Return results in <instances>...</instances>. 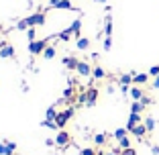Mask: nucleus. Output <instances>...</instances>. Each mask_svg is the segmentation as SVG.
<instances>
[{
  "label": "nucleus",
  "mask_w": 159,
  "mask_h": 155,
  "mask_svg": "<svg viewBox=\"0 0 159 155\" xmlns=\"http://www.w3.org/2000/svg\"><path fill=\"white\" fill-rule=\"evenodd\" d=\"M71 143V137H70V133L67 131H59L55 135V145L57 147H67Z\"/></svg>",
  "instance_id": "nucleus-3"
},
{
  "label": "nucleus",
  "mask_w": 159,
  "mask_h": 155,
  "mask_svg": "<svg viewBox=\"0 0 159 155\" xmlns=\"http://www.w3.org/2000/svg\"><path fill=\"white\" fill-rule=\"evenodd\" d=\"M74 116V108L71 106H67V108H63V110H61L59 114H57V118H55V122H57V127L59 129H63L67 125V122H70V118Z\"/></svg>",
  "instance_id": "nucleus-1"
},
{
  "label": "nucleus",
  "mask_w": 159,
  "mask_h": 155,
  "mask_svg": "<svg viewBox=\"0 0 159 155\" xmlns=\"http://www.w3.org/2000/svg\"><path fill=\"white\" fill-rule=\"evenodd\" d=\"M29 27H41V25H45V14L43 12H35L29 16Z\"/></svg>",
  "instance_id": "nucleus-5"
},
{
  "label": "nucleus",
  "mask_w": 159,
  "mask_h": 155,
  "mask_svg": "<svg viewBox=\"0 0 159 155\" xmlns=\"http://www.w3.org/2000/svg\"><path fill=\"white\" fill-rule=\"evenodd\" d=\"M63 100H67V102L74 100V88H66L63 90Z\"/></svg>",
  "instance_id": "nucleus-27"
},
{
  "label": "nucleus",
  "mask_w": 159,
  "mask_h": 155,
  "mask_svg": "<svg viewBox=\"0 0 159 155\" xmlns=\"http://www.w3.org/2000/svg\"><path fill=\"white\" fill-rule=\"evenodd\" d=\"M145 110V104L141 102V100H133V104H131V112H137V114H141Z\"/></svg>",
  "instance_id": "nucleus-16"
},
{
  "label": "nucleus",
  "mask_w": 159,
  "mask_h": 155,
  "mask_svg": "<svg viewBox=\"0 0 159 155\" xmlns=\"http://www.w3.org/2000/svg\"><path fill=\"white\" fill-rule=\"evenodd\" d=\"M71 37H74V31H71V27L63 29V31H61V33H59V39H61V41H70Z\"/></svg>",
  "instance_id": "nucleus-19"
},
{
  "label": "nucleus",
  "mask_w": 159,
  "mask_h": 155,
  "mask_svg": "<svg viewBox=\"0 0 159 155\" xmlns=\"http://www.w3.org/2000/svg\"><path fill=\"white\" fill-rule=\"evenodd\" d=\"M41 125H43V127H47V129H59V127H57V122H55V121H47V118L41 122Z\"/></svg>",
  "instance_id": "nucleus-31"
},
{
  "label": "nucleus",
  "mask_w": 159,
  "mask_h": 155,
  "mask_svg": "<svg viewBox=\"0 0 159 155\" xmlns=\"http://www.w3.org/2000/svg\"><path fill=\"white\" fill-rule=\"evenodd\" d=\"M98 2H106V0H98Z\"/></svg>",
  "instance_id": "nucleus-42"
},
{
  "label": "nucleus",
  "mask_w": 159,
  "mask_h": 155,
  "mask_svg": "<svg viewBox=\"0 0 159 155\" xmlns=\"http://www.w3.org/2000/svg\"><path fill=\"white\" fill-rule=\"evenodd\" d=\"M88 47H90V39L80 37V39H78V49H80V51H86Z\"/></svg>",
  "instance_id": "nucleus-22"
},
{
  "label": "nucleus",
  "mask_w": 159,
  "mask_h": 155,
  "mask_svg": "<svg viewBox=\"0 0 159 155\" xmlns=\"http://www.w3.org/2000/svg\"><path fill=\"white\" fill-rule=\"evenodd\" d=\"M96 100H98V90L96 88H88V92H86V106L92 108L94 104H96Z\"/></svg>",
  "instance_id": "nucleus-7"
},
{
  "label": "nucleus",
  "mask_w": 159,
  "mask_h": 155,
  "mask_svg": "<svg viewBox=\"0 0 159 155\" xmlns=\"http://www.w3.org/2000/svg\"><path fill=\"white\" fill-rule=\"evenodd\" d=\"M0 33H2V27H0Z\"/></svg>",
  "instance_id": "nucleus-44"
},
{
  "label": "nucleus",
  "mask_w": 159,
  "mask_h": 155,
  "mask_svg": "<svg viewBox=\"0 0 159 155\" xmlns=\"http://www.w3.org/2000/svg\"><path fill=\"white\" fill-rule=\"evenodd\" d=\"M82 155H96V151L92 147H86V149H82Z\"/></svg>",
  "instance_id": "nucleus-34"
},
{
  "label": "nucleus",
  "mask_w": 159,
  "mask_h": 155,
  "mask_svg": "<svg viewBox=\"0 0 159 155\" xmlns=\"http://www.w3.org/2000/svg\"><path fill=\"white\" fill-rule=\"evenodd\" d=\"M14 151H16V143H12V141L0 143V155H12Z\"/></svg>",
  "instance_id": "nucleus-6"
},
{
  "label": "nucleus",
  "mask_w": 159,
  "mask_h": 155,
  "mask_svg": "<svg viewBox=\"0 0 159 155\" xmlns=\"http://www.w3.org/2000/svg\"><path fill=\"white\" fill-rule=\"evenodd\" d=\"M153 88H159V75H157V78L153 80Z\"/></svg>",
  "instance_id": "nucleus-39"
},
{
  "label": "nucleus",
  "mask_w": 159,
  "mask_h": 155,
  "mask_svg": "<svg viewBox=\"0 0 159 155\" xmlns=\"http://www.w3.org/2000/svg\"><path fill=\"white\" fill-rule=\"evenodd\" d=\"M75 71H78L80 75H92V67H90V63H86V61H80Z\"/></svg>",
  "instance_id": "nucleus-10"
},
{
  "label": "nucleus",
  "mask_w": 159,
  "mask_h": 155,
  "mask_svg": "<svg viewBox=\"0 0 159 155\" xmlns=\"http://www.w3.org/2000/svg\"><path fill=\"white\" fill-rule=\"evenodd\" d=\"M43 57H45V59H53V57H55V47H53V45H47L45 51H43Z\"/></svg>",
  "instance_id": "nucleus-23"
},
{
  "label": "nucleus",
  "mask_w": 159,
  "mask_h": 155,
  "mask_svg": "<svg viewBox=\"0 0 159 155\" xmlns=\"http://www.w3.org/2000/svg\"><path fill=\"white\" fill-rule=\"evenodd\" d=\"M120 92L122 94H129L131 92V86H120Z\"/></svg>",
  "instance_id": "nucleus-37"
},
{
  "label": "nucleus",
  "mask_w": 159,
  "mask_h": 155,
  "mask_svg": "<svg viewBox=\"0 0 159 155\" xmlns=\"http://www.w3.org/2000/svg\"><path fill=\"white\" fill-rule=\"evenodd\" d=\"M151 151H153L155 155H159V147H153V149H151Z\"/></svg>",
  "instance_id": "nucleus-41"
},
{
  "label": "nucleus",
  "mask_w": 159,
  "mask_h": 155,
  "mask_svg": "<svg viewBox=\"0 0 159 155\" xmlns=\"http://www.w3.org/2000/svg\"><path fill=\"white\" fill-rule=\"evenodd\" d=\"M149 75L157 78V75H159V66H153V67H151V70H149Z\"/></svg>",
  "instance_id": "nucleus-33"
},
{
  "label": "nucleus",
  "mask_w": 159,
  "mask_h": 155,
  "mask_svg": "<svg viewBox=\"0 0 159 155\" xmlns=\"http://www.w3.org/2000/svg\"><path fill=\"white\" fill-rule=\"evenodd\" d=\"M57 114H59V112L55 110V106H49V108H47V112H45V118H47V121H55Z\"/></svg>",
  "instance_id": "nucleus-21"
},
{
  "label": "nucleus",
  "mask_w": 159,
  "mask_h": 155,
  "mask_svg": "<svg viewBox=\"0 0 159 155\" xmlns=\"http://www.w3.org/2000/svg\"><path fill=\"white\" fill-rule=\"evenodd\" d=\"M94 143H96V145H104V143H106V135H104V133L94 135Z\"/></svg>",
  "instance_id": "nucleus-26"
},
{
  "label": "nucleus",
  "mask_w": 159,
  "mask_h": 155,
  "mask_svg": "<svg viewBox=\"0 0 159 155\" xmlns=\"http://www.w3.org/2000/svg\"><path fill=\"white\" fill-rule=\"evenodd\" d=\"M141 102H143V104L147 106V104H151V98H147V96H143V98H141Z\"/></svg>",
  "instance_id": "nucleus-38"
},
{
  "label": "nucleus",
  "mask_w": 159,
  "mask_h": 155,
  "mask_svg": "<svg viewBox=\"0 0 159 155\" xmlns=\"http://www.w3.org/2000/svg\"><path fill=\"white\" fill-rule=\"evenodd\" d=\"M92 75H94V80H102V78H106V71L102 70V66H96L92 70Z\"/></svg>",
  "instance_id": "nucleus-18"
},
{
  "label": "nucleus",
  "mask_w": 159,
  "mask_h": 155,
  "mask_svg": "<svg viewBox=\"0 0 159 155\" xmlns=\"http://www.w3.org/2000/svg\"><path fill=\"white\" fill-rule=\"evenodd\" d=\"M131 133H133V135L137 137V139H143V137H145V135H147V133H149V131H147V127H145V122H141V125H137V127L133 129Z\"/></svg>",
  "instance_id": "nucleus-8"
},
{
  "label": "nucleus",
  "mask_w": 159,
  "mask_h": 155,
  "mask_svg": "<svg viewBox=\"0 0 159 155\" xmlns=\"http://www.w3.org/2000/svg\"><path fill=\"white\" fill-rule=\"evenodd\" d=\"M104 35L112 37V16L110 14H106V21H104Z\"/></svg>",
  "instance_id": "nucleus-12"
},
{
  "label": "nucleus",
  "mask_w": 159,
  "mask_h": 155,
  "mask_svg": "<svg viewBox=\"0 0 159 155\" xmlns=\"http://www.w3.org/2000/svg\"><path fill=\"white\" fill-rule=\"evenodd\" d=\"M108 155H114V153H112V151H110V153H108Z\"/></svg>",
  "instance_id": "nucleus-43"
},
{
  "label": "nucleus",
  "mask_w": 159,
  "mask_h": 155,
  "mask_svg": "<svg viewBox=\"0 0 159 155\" xmlns=\"http://www.w3.org/2000/svg\"><path fill=\"white\" fill-rule=\"evenodd\" d=\"M143 122H145V127H147V131H149V133H151V131H155V125H157V122H155V118H153V116H147Z\"/></svg>",
  "instance_id": "nucleus-24"
},
{
  "label": "nucleus",
  "mask_w": 159,
  "mask_h": 155,
  "mask_svg": "<svg viewBox=\"0 0 159 155\" xmlns=\"http://www.w3.org/2000/svg\"><path fill=\"white\" fill-rule=\"evenodd\" d=\"M78 102H80V104H84V106H86V92H82V94L78 96Z\"/></svg>",
  "instance_id": "nucleus-36"
},
{
  "label": "nucleus",
  "mask_w": 159,
  "mask_h": 155,
  "mask_svg": "<svg viewBox=\"0 0 159 155\" xmlns=\"http://www.w3.org/2000/svg\"><path fill=\"white\" fill-rule=\"evenodd\" d=\"M149 82V74H133V84L135 86H143Z\"/></svg>",
  "instance_id": "nucleus-9"
},
{
  "label": "nucleus",
  "mask_w": 159,
  "mask_h": 155,
  "mask_svg": "<svg viewBox=\"0 0 159 155\" xmlns=\"http://www.w3.org/2000/svg\"><path fill=\"white\" fill-rule=\"evenodd\" d=\"M16 29H19V31H27V29H29V21L27 19L19 21V23H16Z\"/></svg>",
  "instance_id": "nucleus-30"
},
{
  "label": "nucleus",
  "mask_w": 159,
  "mask_h": 155,
  "mask_svg": "<svg viewBox=\"0 0 159 155\" xmlns=\"http://www.w3.org/2000/svg\"><path fill=\"white\" fill-rule=\"evenodd\" d=\"M78 63H80V61L78 59H75V57H63V66H66V67H70V70H78Z\"/></svg>",
  "instance_id": "nucleus-14"
},
{
  "label": "nucleus",
  "mask_w": 159,
  "mask_h": 155,
  "mask_svg": "<svg viewBox=\"0 0 159 155\" xmlns=\"http://www.w3.org/2000/svg\"><path fill=\"white\" fill-rule=\"evenodd\" d=\"M0 57H4V59H12V57H14L12 45H2V47H0Z\"/></svg>",
  "instance_id": "nucleus-11"
},
{
  "label": "nucleus",
  "mask_w": 159,
  "mask_h": 155,
  "mask_svg": "<svg viewBox=\"0 0 159 155\" xmlns=\"http://www.w3.org/2000/svg\"><path fill=\"white\" fill-rule=\"evenodd\" d=\"M118 147H120V149H129V147H131V139H129V137H122L120 141H118Z\"/></svg>",
  "instance_id": "nucleus-28"
},
{
  "label": "nucleus",
  "mask_w": 159,
  "mask_h": 155,
  "mask_svg": "<svg viewBox=\"0 0 159 155\" xmlns=\"http://www.w3.org/2000/svg\"><path fill=\"white\" fill-rule=\"evenodd\" d=\"M129 94H131L133 100H141L143 96H145V94H143V90H141L139 86H131V92H129Z\"/></svg>",
  "instance_id": "nucleus-15"
},
{
  "label": "nucleus",
  "mask_w": 159,
  "mask_h": 155,
  "mask_svg": "<svg viewBox=\"0 0 159 155\" xmlns=\"http://www.w3.org/2000/svg\"><path fill=\"white\" fill-rule=\"evenodd\" d=\"M141 122H143V116L137 114V112H131V114H129V121H126V131L131 133L137 125H141Z\"/></svg>",
  "instance_id": "nucleus-4"
},
{
  "label": "nucleus",
  "mask_w": 159,
  "mask_h": 155,
  "mask_svg": "<svg viewBox=\"0 0 159 155\" xmlns=\"http://www.w3.org/2000/svg\"><path fill=\"white\" fill-rule=\"evenodd\" d=\"M71 31H74V37L80 39V31H82V21L80 19H75L74 23H71Z\"/></svg>",
  "instance_id": "nucleus-20"
},
{
  "label": "nucleus",
  "mask_w": 159,
  "mask_h": 155,
  "mask_svg": "<svg viewBox=\"0 0 159 155\" xmlns=\"http://www.w3.org/2000/svg\"><path fill=\"white\" fill-rule=\"evenodd\" d=\"M27 37H29V43H31V41H37V39H35V37H37V29H35V27H29L27 29Z\"/></svg>",
  "instance_id": "nucleus-25"
},
{
  "label": "nucleus",
  "mask_w": 159,
  "mask_h": 155,
  "mask_svg": "<svg viewBox=\"0 0 159 155\" xmlns=\"http://www.w3.org/2000/svg\"><path fill=\"white\" fill-rule=\"evenodd\" d=\"M53 8H57V10H74V4H71V0H59Z\"/></svg>",
  "instance_id": "nucleus-13"
},
{
  "label": "nucleus",
  "mask_w": 159,
  "mask_h": 155,
  "mask_svg": "<svg viewBox=\"0 0 159 155\" xmlns=\"http://www.w3.org/2000/svg\"><path fill=\"white\" fill-rule=\"evenodd\" d=\"M135 74V71H133ZM133 74H122L120 78H118V84L120 86H131L133 84Z\"/></svg>",
  "instance_id": "nucleus-17"
},
{
  "label": "nucleus",
  "mask_w": 159,
  "mask_h": 155,
  "mask_svg": "<svg viewBox=\"0 0 159 155\" xmlns=\"http://www.w3.org/2000/svg\"><path fill=\"white\" fill-rule=\"evenodd\" d=\"M110 47H112V37H106L104 39V51H110Z\"/></svg>",
  "instance_id": "nucleus-32"
},
{
  "label": "nucleus",
  "mask_w": 159,
  "mask_h": 155,
  "mask_svg": "<svg viewBox=\"0 0 159 155\" xmlns=\"http://www.w3.org/2000/svg\"><path fill=\"white\" fill-rule=\"evenodd\" d=\"M57 2H59V0H49V4H51V8H53V6L57 4Z\"/></svg>",
  "instance_id": "nucleus-40"
},
{
  "label": "nucleus",
  "mask_w": 159,
  "mask_h": 155,
  "mask_svg": "<svg viewBox=\"0 0 159 155\" xmlns=\"http://www.w3.org/2000/svg\"><path fill=\"white\" fill-rule=\"evenodd\" d=\"M45 47H47L45 39H41V41H31L29 43V53H31V55H43Z\"/></svg>",
  "instance_id": "nucleus-2"
},
{
  "label": "nucleus",
  "mask_w": 159,
  "mask_h": 155,
  "mask_svg": "<svg viewBox=\"0 0 159 155\" xmlns=\"http://www.w3.org/2000/svg\"><path fill=\"white\" fill-rule=\"evenodd\" d=\"M120 155H137V151L133 149V147H129V149H122V153Z\"/></svg>",
  "instance_id": "nucleus-35"
},
{
  "label": "nucleus",
  "mask_w": 159,
  "mask_h": 155,
  "mask_svg": "<svg viewBox=\"0 0 159 155\" xmlns=\"http://www.w3.org/2000/svg\"><path fill=\"white\" fill-rule=\"evenodd\" d=\"M126 129H116V131H114V139H116V141H120L122 137H126Z\"/></svg>",
  "instance_id": "nucleus-29"
}]
</instances>
